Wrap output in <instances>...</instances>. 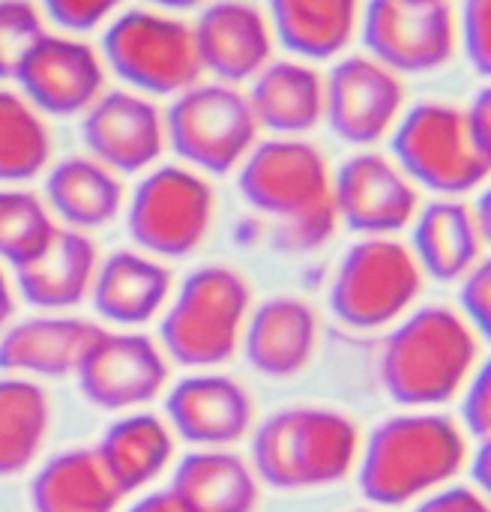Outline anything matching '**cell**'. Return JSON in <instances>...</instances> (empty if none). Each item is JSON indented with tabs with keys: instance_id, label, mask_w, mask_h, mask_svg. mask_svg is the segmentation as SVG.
Listing matches in <instances>:
<instances>
[{
	"instance_id": "obj_1",
	"label": "cell",
	"mask_w": 491,
	"mask_h": 512,
	"mask_svg": "<svg viewBox=\"0 0 491 512\" xmlns=\"http://www.w3.org/2000/svg\"><path fill=\"white\" fill-rule=\"evenodd\" d=\"M468 438L438 411H405L369 432L357 459L360 495L375 510L408 507L465 471Z\"/></svg>"
},
{
	"instance_id": "obj_2",
	"label": "cell",
	"mask_w": 491,
	"mask_h": 512,
	"mask_svg": "<svg viewBox=\"0 0 491 512\" xmlns=\"http://www.w3.org/2000/svg\"><path fill=\"white\" fill-rule=\"evenodd\" d=\"M477 360L480 342L471 324L450 306H423L384 339L378 372L396 405L432 411L462 393Z\"/></svg>"
},
{
	"instance_id": "obj_3",
	"label": "cell",
	"mask_w": 491,
	"mask_h": 512,
	"mask_svg": "<svg viewBox=\"0 0 491 512\" xmlns=\"http://www.w3.org/2000/svg\"><path fill=\"white\" fill-rule=\"evenodd\" d=\"M357 423L330 408H282L252 438V471L276 492L324 489L345 480L360 459Z\"/></svg>"
},
{
	"instance_id": "obj_4",
	"label": "cell",
	"mask_w": 491,
	"mask_h": 512,
	"mask_svg": "<svg viewBox=\"0 0 491 512\" xmlns=\"http://www.w3.org/2000/svg\"><path fill=\"white\" fill-rule=\"evenodd\" d=\"M159 321L162 351L186 369H213L234 357L252 306L249 282L222 264L192 270Z\"/></svg>"
},
{
	"instance_id": "obj_5",
	"label": "cell",
	"mask_w": 491,
	"mask_h": 512,
	"mask_svg": "<svg viewBox=\"0 0 491 512\" xmlns=\"http://www.w3.org/2000/svg\"><path fill=\"white\" fill-rule=\"evenodd\" d=\"M423 291V270L393 237L354 243L330 285V312L351 330H378L408 315Z\"/></svg>"
},
{
	"instance_id": "obj_6",
	"label": "cell",
	"mask_w": 491,
	"mask_h": 512,
	"mask_svg": "<svg viewBox=\"0 0 491 512\" xmlns=\"http://www.w3.org/2000/svg\"><path fill=\"white\" fill-rule=\"evenodd\" d=\"M393 156L405 177L444 198L474 192L486 183L491 162L468 138L465 114L453 105L423 102L393 129Z\"/></svg>"
},
{
	"instance_id": "obj_7",
	"label": "cell",
	"mask_w": 491,
	"mask_h": 512,
	"mask_svg": "<svg viewBox=\"0 0 491 512\" xmlns=\"http://www.w3.org/2000/svg\"><path fill=\"white\" fill-rule=\"evenodd\" d=\"M102 51L117 78L153 96L183 93L204 72L192 27L159 12L132 9L120 15L108 27Z\"/></svg>"
},
{
	"instance_id": "obj_8",
	"label": "cell",
	"mask_w": 491,
	"mask_h": 512,
	"mask_svg": "<svg viewBox=\"0 0 491 512\" xmlns=\"http://www.w3.org/2000/svg\"><path fill=\"white\" fill-rule=\"evenodd\" d=\"M258 123L249 99L231 84H192L165 117L174 153L198 171L228 174L255 147Z\"/></svg>"
},
{
	"instance_id": "obj_9",
	"label": "cell",
	"mask_w": 491,
	"mask_h": 512,
	"mask_svg": "<svg viewBox=\"0 0 491 512\" xmlns=\"http://www.w3.org/2000/svg\"><path fill=\"white\" fill-rule=\"evenodd\" d=\"M210 219V183L186 165H162L135 186L126 231L153 258H186L204 243Z\"/></svg>"
},
{
	"instance_id": "obj_10",
	"label": "cell",
	"mask_w": 491,
	"mask_h": 512,
	"mask_svg": "<svg viewBox=\"0 0 491 512\" xmlns=\"http://www.w3.org/2000/svg\"><path fill=\"white\" fill-rule=\"evenodd\" d=\"M237 186L249 207L273 216L279 225L336 207L324 153L297 138L255 144L243 159Z\"/></svg>"
},
{
	"instance_id": "obj_11",
	"label": "cell",
	"mask_w": 491,
	"mask_h": 512,
	"mask_svg": "<svg viewBox=\"0 0 491 512\" xmlns=\"http://www.w3.org/2000/svg\"><path fill=\"white\" fill-rule=\"evenodd\" d=\"M363 42L390 72L423 75L456 51V18L447 0H369Z\"/></svg>"
},
{
	"instance_id": "obj_12",
	"label": "cell",
	"mask_w": 491,
	"mask_h": 512,
	"mask_svg": "<svg viewBox=\"0 0 491 512\" xmlns=\"http://www.w3.org/2000/svg\"><path fill=\"white\" fill-rule=\"evenodd\" d=\"M75 378L90 405L102 411H132L165 390L168 360L153 339L141 333H111L102 327L81 357Z\"/></svg>"
},
{
	"instance_id": "obj_13",
	"label": "cell",
	"mask_w": 491,
	"mask_h": 512,
	"mask_svg": "<svg viewBox=\"0 0 491 512\" xmlns=\"http://www.w3.org/2000/svg\"><path fill=\"white\" fill-rule=\"evenodd\" d=\"M417 201V186L381 153H357L333 177L336 216L363 237H393L414 222Z\"/></svg>"
},
{
	"instance_id": "obj_14",
	"label": "cell",
	"mask_w": 491,
	"mask_h": 512,
	"mask_svg": "<svg viewBox=\"0 0 491 512\" xmlns=\"http://www.w3.org/2000/svg\"><path fill=\"white\" fill-rule=\"evenodd\" d=\"M15 81L36 111L72 117L84 114L102 96L105 66L87 42L42 33L24 54Z\"/></svg>"
},
{
	"instance_id": "obj_15",
	"label": "cell",
	"mask_w": 491,
	"mask_h": 512,
	"mask_svg": "<svg viewBox=\"0 0 491 512\" xmlns=\"http://www.w3.org/2000/svg\"><path fill=\"white\" fill-rule=\"evenodd\" d=\"M402 81L372 57H345L324 81V117L330 129L357 147L381 141L399 120Z\"/></svg>"
},
{
	"instance_id": "obj_16",
	"label": "cell",
	"mask_w": 491,
	"mask_h": 512,
	"mask_svg": "<svg viewBox=\"0 0 491 512\" xmlns=\"http://www.w3.org/2000/svg\"><path fill=\"white\" fill-rule=\"evenodd\" d=\"M81 138L99 165L138 174L159 159L165 120L150 99L129 90H108L84 111Z\"/></svg>"
},
{
	"instance_id": "obj_17",
	"label": "cell",
	"mask_w": 491,
	"mask_h": 512,
	"mask_svg": "<svg viewBox=\"0 0 491 512\" xmlns=\"http://www.w3.org/2000/svg\"><path fill=\"white\" fill-rule=\"evenodd\" d=\"M165 414L168 429L186 444L198 450H228L246 438L255 405L234 378L198 372L168 390Z\"/></svg>"
},
{
	"instance_id": "obj_18",
	"label": "cell",
	"mask_w": 491,
	"mask_h": 512,
	"mask_svg": "<svg viewBox=\"0 0 491 512\" xmlns=\"http://www.w3.org/2000/svg\"><path fill=\"white\" fill-rule=\"evenodd\" d=\"M192 33L201 69L213 72L222 84L255 78L270 63L273 33L252 3L216 0L201 12Z\"/></svg>"
},
{
	"instance_id": "obj_19",
	"label": "cell",
	"mask_w": 491,
	"mask_h": 512,
	"mask_svg": "<svg viewBox=\"0 0 491 512\" xmlns=\"http://www.w3.org/2000/svg\"><path fill=\"white\" fill-rule=\"evenodd\" d=\"M318 348V318L309 303L297 297L264 300L243 327L246 363L270 381L300 375Z\"/></svg>"
},
{
	"instance_id": "obj_20",
	"label": "cell",
	"mask_w": 491,
	"mask_h": 512,
	"mask_svg": "<svg viewBox=\"0 0 491 512\" xmlns=\"http://www.w3.org/2000/svg\"><path fill=\"white\" fill-rule=\"evenodd\" d=\"M99 333L102 324L84 318H27L3 330L0 369L33 378H69Z\"/></svg>"
},
{
	"instance_id": "obj_21",
	"label": "cell",
	"mask_w": 491,
	"mask_h": 512,
	"mask_svg": "<svg viewBox=\"0 0 491 512\" xmlns=\"http://www.w3.org/2000/svg\"><path fill=\"white\" fill-rule=\"evenodd\" d=\"M171 270L153 255L132 249L111 252L93 276L90 297L102 321L138 327L153 321L171 297Z\"/></svg>"
},
{
	"instance_id": "obj_22",
	"label": "cell",
	"mask_w": 491,
	"mask_h": 512,
	"mask_svg": "<svg viewBox=\"0 0 491 512\" xmlns=\"http://www.w3.org/2000/svg\"><path fill=\"white\" fill-rule=\"evenodd\" d=\"M99 258L84 231L57 228L51 243L24 267L15 270L21 297L36 309H72L93 285Z\"/></svg>"
},
{
	"instance_id": "obj_23",
	"label": "cell",
	"mask_w": 491,
	"mask_h": 512,
	"mask_svg": "<svg viewBox=\"0 0 491 512\" xmlns=\"http://www.w3.org/2000/svg\"><path fill=\"white\" fill-rule=\"evenodd\" d=\"M117 492L135 495L147 489L174 459V432L153 414H129L114 420L93 447Z\"/></svg>"
},
{
	"instance_id": "obj_24",
	"label": "cell",
	"mask_w": 491,
	"mask_h": 512,
	"mask_svg": "<svg viewBox=\"0 0 491 512\" xmlns=\"http://www.w3.org/2000/svg\"><path fill=\"white\" fill-rule=\"evenodd\" d=\"M174 498L186 512H252L258 507V477L231 450H195L180 459Z\"/></svg>"
},
{
	"instance_id": "obj_25",
	"label": "cell",
	"mask_w": 491,
	"mask_h": 512,
	"mask_svg": "<svg viewBox=\"0 0 491 512\" xmlns=\"http://www.w3.org/2000/svg\"><path fill=\"white\" fill-rule=\"evenodd\" d=\"M414 249L420 270L438 282L462 279L474 264H480L483 234L477 228L474 210L462 201L441 198L414 216Z\"/></svg>"
},
{
	"instance_id": "obj_26",
	"label": "cell",
	"mask_w": 491,
	"mask_h": 512,
	"mask_svg": "<svg viewBox=\"0 0 491 512\" xmlns=\"http://www.w3.org/2000/svg\"><path fill=\"white\" fill-rule=\"evenodd\" d=\"M246 99L258 126L282 135L309 132L324 117V78L297 60L267 63Z\"/></svg>"
},
{
	"instance_id": "obj_27",
	"label": "cell",
	"mask_w": 491,
	"mask_h": 512,
	"mask_svg": "<svg viewBox=\"0 0 491 512\" xmlns=\"http://www.w3.org/2000/svg\"><path fill=\"white\" fill-rule=\"evenodd\" d=\"M48 210L75 231L108 225L123 207V186L117 174L90 156L60 159L45 180Z\"/></svg>"
},
{
	"instance_id": "obj_28",
	"label": "cell",
	"mask_w": 491,
	"mask_h": 512,
	"mask_svg": "<svg viewBox=\"0 0 491 512\" xmlns=\"http://www.w3.org/2000/svg\"><path fill=\"white\" fill-rule=\"evenodd\" d=\"M123 495L93 450H66L45 462L30 486L33 512H114Z\"/></svg>"
},
{
	"instance_id": "obj_29",
	"label": "cell",
	"mask_w": 491,
	"mask_h": 512,
	"mask_svg": "<svg viewBox=\"0 0 491 512\" xmlns=\"http://www.w3.org/2000/svg\"><path fill=\"white\" fill-rule=\"evenodd\" d=\"M357 9L360 0H270L279 42L312 60H327L351 42Z\"/></svg>"
},
{
	"instance_id": "obj_30",
	"label": "cell",
	"mask_w": 491,
	"mask_h": 512,
	"mask_svg": "<svg viewBox=\"0 0 491 512\" xmlns=\"http://www.w3.org/2000/svg\"><path fill=\"white\" fill-rule=\"evenodd\" d=\"M51 426V402L30 378H0V480L24 474Z\"/></svg>"
},
{
	"instance_id": "obj_31",
	"label": "cell",
	"mask_w": 491,
	"mask_h": 512,
	"mask_svg": "<svg viewBox=\"0 0 491 512\" xmlns=\"http://www.w3.org/2000/svg\"><path fill=\"white\" fill-rule=\"evenodd\" d=\"M51 159V135L39 111L0 87V183L36 177Z\"/></svg>"
},
{
	"instance_id": "obj_32",
	"label": "cell",
	"mask_w": 491,
	"mask_h": 512,
	"mask_svg": "<svg viewBox=\"0 0 491 512\" xmlns=\"http://www.w3.org/2000/svg\"><path fill=\"white\" fill-rule=\"evenodd\" d=\"M51 210L21 189H0V261L12 270L30 264L54 237Z\"/></svg>"
},
{
	"instance_id": "obj_33",
	"label": "cell",
	"mask_w": 491,
	"mask_h": 512,
	"mask_svg": "<svg viewBox=\"0 0 491 512\" xmlns=\"http://www.w3.org/2000/svg\"><path fill=\"white\" fill-rule=\"evenodd\" d=\"M45 33L30 0H0V81L15 78L24 54Z\"/></svg>"
},
{
	"instance_id": "obj_34",
	"label": "cell",
	"mask_w": 491,
	"mask_h": 512,
	"mask_svg": "<svg viewBox=\"0 0 491 512\" xmlns=\"http://www.w3.org/2000/svg\"><path fill=\"white\" fill-rule=\"evenodd\" d=\"M462 45L468 63L477 75L491 72V0H462V21H459Z\"/></svg>"
},
{
	"instance_id": "obj_35",
	"label": "cell",
	"mask_w": 491,
	"mask_h": 512,
	"mask_svg": "<svg viewBox=\"0 0 491 512\" xmlns=\"http://www.w3.org/2000/svg\"><path fill=\"white\" fill-rule=\"evenodd\" d=\"M462 432L477 441L489 444L491 441V366H477L468 384L462 387Z\"/></svg>"
},
{
	"instance_id": "obj_36",
	"label": "cell",
	"mask_w": 491,
	"mask_h": 512,
	"mask_svg": "<svg viewBox=\"0 0 491 512\" xmlns=\"http://www.w3.org/2000/svg\"><path fill=\"white\" fill-rule=\"evenodd\" d=\"M459 315L471 324L474 333L489 336L491 330V264L480 261L462 276L459 288Z\"/></svg>"
},
{
	"instance_id": "obj_37",
	"label": "cell",
	"mask_w": 491,
	"mask_h": 512,
	"mask_svg": "<svg viewBox=\"0 0 491 512\" xmlns=\"http://www.w3.org/2000/svg\"><path fill=\"white\" fill-rule=\"evenodd\" d=\"M51 21H57L66 30H93L99 21H105L123 0H42Z\"/></svg>"
},
{
	"instance_id": "obj_38",
	"label": "cell",
	"mask_w": 491,
	"mask_h": 512,
	"mask_svg": "<svg viewBox=\"0 0 491 512\" xmlns=\"http://www.w3.org/2000/svg\"><path fill=\"white\" fill-rule=\"evenodd\" d=\"M414 512H491L489 501L483 492H477L474 486H444L426 498H420V504Z\"/></svg>"
},
{
	"instance_id": "obj_39",
	"label": "cell",
	"mask_w": 491,
	"mask_h": 512,
	"mask_svg": "<svg viewBox=\"0 0 491 512\" xmlns=\"http://www.w3.org/2000/svg\"><path fill=\"white\" fill-rule=\"evenodd\" d=\"M465 114V129L477 153L491 162V90H480L474 102L462 111Z\"/></svg>"
},
{
	"instance_id": "obj_40",
	"label": "cell",
	"mask_w": 491,
	"mask_h": 512,
	"mask_svg": "<svg viewBox=\"0 0 491 512\" xmlns=\"http://www.w3.org/2000/svg\"><path fill=\"white\" fill-rule=\"evenodd\" d=\"M468 471H471V486L483 495L491 492V444H480L474 456H468Z\"/></svg>"
},
{
	"instance_id": "obj_41",
	"label": "cell",
	"mask_w": 491,
	"mask_h": 512,
	"mask_svg": "<svg viewBox=\"0 0 491 512\" xmlns=\"http://www.w3.org/2000/svg\"><path fill=\"white\" fill-rule=\"evenodd\" d=\"M126 512H186V507L174 498L171 489H162V492H150L138 498Z\"/></svg>"
},
{
	"instance_id": "obj_42",
	"label": "cell",
	"mask_w": 491,
	"mask_h": 512,
	"mask_svg": "<svg viewBox=\"0 0 491 512\" xmlns=\"http://www.w3.org/2000/svg\"><path fill=\"white\" fill-rule=\"evenodd\" d=\"M12 312H15L12 288H9V282H6V276H3V270H0V330H3L6 324H9Z\"/></svg>"
},
{
	"instance_id": "obj_43",
	"label": "cell",
	"mask_w": 491,
	"mask_h": 512,
	"mask_svg": "<svg viewBox=\"0 0 491 512\" xmlns=\"http://www.w3.org/2000/svg\"><path fill=\"white\" fill-rule=\"evenodd\" d=\"M150 3L165 6V9H192V6H198L201 0H150Z\"/></svg>"
},
{
	"instance_id": "obj_44",
	"label": "cell",
	"mask_w": 491,
	"mask_h": 512,
	"mask_svg": "<svg viewBox=\"0 0 491 512\" xmlns=\"http://www.w3.org/2000/svg\"><path fill=\"white\" fill-rule=\"evenodd\" d=\"M354 512H381V510H354Z\"/></svg>"
}]
</instances>
